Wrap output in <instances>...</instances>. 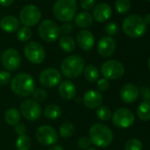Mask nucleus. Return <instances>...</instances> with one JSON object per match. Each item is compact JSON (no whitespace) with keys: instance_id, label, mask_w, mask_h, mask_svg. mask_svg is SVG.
<instances>
[{"instance_id":"1","label":"nucleus","mask_w":150,"mask_h":150,"mask_svg":"<svg viewBox=\"0 0 150 150\" xmlns=\"http://www.w3.org/2000/svg\"><path fill=\"white\" fill-rule=\"evenodd\" d=\"M11 88L13 92L21 97H28L33 94L35 89V83L31 75L28 73H18L12 79Z\"/></svg>"},{"instance_id":"2","label":"nucleus","mask_w":150,"mask_h":150,"mask_svg":"<svg viewBox=\"0 0 150 150\" xmlns=\"http://www.w3.org/2000/svg\"><path fill=\"white\" fill-rule=\"evenodd\" d=\"M89 139L91 143L99 147L110 146L113 140L111 129L104 124H95L89 129Z\"/></svg>"},{"instance_id":"3","label":"nucleus","mask_w":150,"mask_h":150,"mask_svg":"<svg viewBox=\"0 0 150 150\" xmlns=\"http://www.w3.org/2000/svg\"><path fill=\"white\" fill-rule=\"evenodd\" d=\"M76 12V0H57L53 6L54 16L61 22H69L73 20Z\"/></svg>"},{"instance_id":"4","label":"nucleus","mask_w":150,"mask_h":150,"mask_svg":"<svg viewBox=\"0 0 150 150\" xmlns=\"http://www.w3.org/2000/svg\"><path fill=\"white\" fill-rule=\"evenodd\" d=\"M85 68L84 59L79 55H71L65 57L61 64V71L69 79L76 78L83 72Z\"/></svg>"},{"instance_id":"5","label":"nucleus","mask_w":150,"mask_h":150,"mask_svg":"<svg viewBox=\"0 0 150 150\" xmlns=\"http://www.w3.org/2000/svg\"><path fill=\"white\" fill-rule=\"evenodd\" d=\"M122 28L124 32L132 38L141 37L146 31V24L143 18L137 14L127 16L122 23Z\"/></svg>"},{"instance_id":"6","label":"nucleus","mask_w":150,"mask_h":150,"mask_svg":"<svg viewBox=\"0 0 150 150\" xmlns=\"http://www.w3.org/2000/svg\"><path fill=\"white\" fill-rule=\"evenodd\" d=\"M38 34L41 39L47 42H53L57 41L61 35L58 25L50 20H45L39 25Z\"/></svg>"},{"instance_id":"7","label":"nucleus","mask_w":150,"mask_h":150,"mask_svg":"<svg viewBox=\"0 0 150 150\" xmlns=\"http://www.w3.org/2000/svg\"><path fill=\"white\" fill-rule=\"evenodd\" d=\"M101 72L106 80H117L125 73V66L117 60H108L104 62L101 68Z\"/></svg>"},{"instance_id":"8","label":"nucleus","mask_w":150,"mask_h":150,"mask_svg":"<svg viewBox=\"0 0 150 150\" xmlns=\"http://www.w3.org/2000/svg\"><path fill=\"white\" fill-rule=\"evenodd\" d=\"M42 18V13L40 9L33 5L24 6L20 13L21 22L25 27H34L39 23Z\"/></svg>"},{"instance_id":"9","label":"nucleus","mask_w":150,"mask_h":150,"mask_svg":"<svg viewBox=\"0 0 150 150\" xmlns=\"http://www.w3.org/2000/svg\"><path fill=\"white\" fill-rule=\"evenodd\" d=\"M25 57L33 64H42L45 59V50L37 42H29L24 48Z\"/></svg>"},{"instance_id":"10","label":"nucleus","mask_w":150,"mask_h":150,"mask_svg":"<svg viewBox=\"0 0 150 150\" xmlns=\"http://www.w3.org/2000/svg\"><path fill=\"white\" fill-rule=\"evenodd\" d=\"M42 113L41 105L32 99H27L21 104V114L29 121H35L40 118Z\"/></svg>"},{"instance_id":"11","label":"nucleus","mask_w":150,"mask_h":150,"mask_svg":"<svg viewBox=\"0 0 150 150\" xmlns=\"http://www.w3.org/2000/svg\"><path fill=\"white\" fill-rule=\"evenodd\" d=\"M135 117L133 113L126 108L117 109L112 114V122L114 125L121 129H126L132 126L134 123Z\"/></svg>"},{"instance_id":"12","label":"nucleus","mask_w":150,"mask_h":150,"mask_svg":"<svg viewBox=\"0 0 150 150\" xmlns=\"http://www.w3.org/2000/svg\"><path fill=\"white\" fill-rule=\"evenodd\" d=\"M35 136L37 140L44 146L55 145L58 139L57 132L52 126L50 125L40 126L35 132Z\"/></svg>"},{"instance_id":"13","label":"nucleus","mask_w":150,"mask_h":150,"mask_svg":"<svg viewBox=\"0 0 150 150\" xmlns=\"http://www.w3.org/2000/svg\"><path fill=\"white\" fill-rule=\"evenodd\" d=\"M61 73L55 68H47L39 75V81L45 88H55L61 82Z\"/></svg>"},{"instance_id":"14","label":"nucleus","mask_w":150,"mask_h":150,"mask_svg":"<svg viewBox=\"0 0 150 150\" xmlns=\"http://www.w3.org/2000/svg\"><path fill=\"white\" fill-rule=\"evenodd\" d=\"M1 61L6 70L9 71H14L21 64V57L15 49H7L2 54Z\"/></svg>"},{"instance_id":"15","label":"nucleus","mask_w":150,"mask_h":150,"mask_svg":"<svg viewBox=\"0 0 150 150\" xmlns=\"http://www.w3.org/2000/svg\"><path fill=\"white\" fill-rule=\"evenodd\" d=\"M116 50V42L110 36H104L97 43V52L103 57H110Z\"/></svg>"},{"instance_id":"16","label":"nucleus","mask_w":150,"mask_h":150,"mask_svg":"<svg viewBox=\"0 0 150 150\" xmlns=\"http://www.w3.org/2000/svg\"><path fill=\"white\" fill-rule=\"evenodd\" d=\"M76 42L81 50L88 51L92 50L95 45V36L91 31L83 29L78 33L76 36Z\"/></svg>"},{"instance_id":"17","label":"nucleus","mask_w":150,"mask_h":150,"mask_svg":"<svg viewBox=\"0 0 150 150\" xmlns=\"http://www.w3.org/2000/svg\"><path fill=\"white\" fill-rule=\"evenodd\" d=\"M139 95V88L134 84H125L120 90V98L125 103H132L136 102Z\"/></svg>"},{"instance_id":"18","label":"nucleus","mask_w":150,"mask_h":150,"mask_svg":"<svg viewBox=\"0 0 150 150\" xmlns=\"http://www.w3.org/2000/svg\"><path fill=\"white\" fill-rule=\"evenodd\" d=\"M82 103L88 109H96L103 103V96L96 90H88L83 96Z\"/></svg>"},{"instance_id":"19","label":"nucleus","mask_w":150,"mask_h":150,"mask_svg":"<svg viewBox=\"0 0 150 150\" xmlns=\"http://www.w3.org/2000/svg\"><path fill=\"white\" fill-rule=\"evenodd\" d=\"M112 14L111 7L106 3H101L94 7L93 10V19L98 22L107 21Z\"/></svg>"},{"instance_id":"20","label":"nucleus","mask_w":150,"mask_h":150,"mask_svg":"<svg viewBox=\"0 0 150 150\" xmlns=\"http://www.w3.org/2000/svg\"><path fill=\"white\" fill-rule=\"evenodd\" d=\"M58 93L63 99L70 101L74 98L75 95H76V87L71 81H64L59 85Z\"/></svg>"},{"instance_id":"21","label":"nucleus","mask_w":150,"mask_h":150,"mask_svg":"<svg viewBox=\"0 0 150 150\" xmlns=\"http://www.w3.org/2000/svg\"><path fill=\"white\" fill-rule=\"evenodd\" d=\"M0 28L6 33H13L17 31L20 28L19 20L12 15L5 16L0 21Z\"/></svg>"},{"instance_id":"22","label":"nucleus","mask_w":150,"mask_h":150,"mask_svg":"<svg viewBox=\"0 0 150 150\" xmlns=\"http://www.w3.org/2000/svg\"><path fill=\"white\" fill-rule=\"evenodd\" d=\"M74 24L81 28H88L93 24V16L88 12H81L75 16Z\"/></svg>"},{"instance_id":"23","label":"nucleus","mask_w":150,"mask_h":150,"mask_svg":"<svg viewBox=\"0 0 150 150\" xmlns=\"http://www.w3.org/2000/svg\"><path fill=\"white\" fill-rule=\"evenodd\" d=\"M21 117V112L14 108L7 110L5 113V121L10 125H16L20 123Z\"/></svg>"},{"instance_id":"24","label":"nucleus","mask_w":150,"mask_h":150,"mask_svg":"<svg viewBox=\"0 0 150 150\" xmlns=\"http://www.w3.org/2000/svg\"><path fill=\"white\" fill-rule=\"evenodd\" d=\"M137 115L142 121L150 120V101H143L137 109Z\"/></svg>"},{"instance_id":"25","label":"nucleus","mask_w":150,"mask_h":150,"mask_svg":"<svg viewBox=\"0 0 150 150\" xmlns=\"http://www.w3.org/2000/svg\"><path fill=\"white\" fill-rule=\"evenodd\" d=\"M84 77L90 82H95L99 79V70L94 64H88L84 68Z\"/></svg>"},{"instance_id":"26","label":"nucleus","mask_w":150,"mask_h":150,"mask_svg":"<svg viewBox=\"0 0 150 150\" xmlns=\"http://www.w3.org/2000/svg\"><path fill=\"white\" fill-rule=\"evenodd\" d=\"M59 46L64 52H71L74 50L76 43L75 41L69 35H64L59 39Z\"/></svg>"},{"instance_id":"27","label":"nucleus","mask_w":150,"mask_h":150,"mask_svg":"<svg viewBox=\"0 0 150 150\" xmlns=\"http://www.w3.org/2000/svg\"><path fill=\"white\" fill-rule=\"evenodd\" d=\"M61 114H62V110H61L60 107L56 104L49 105L43 110V115L47 118L52 119V120H55V119H57L58 117H60Z\"/></svg>"},{"instance_id":"28","label":"nucleus","mask_w":150,"mask_h":150,"mask_svg":"<svg viewBox=\"0 0 150 150\" xmlns=\"http://www.w3.org/2000/svg\"><path fill=\"white\" fill-rule=\"evenodd\" d=\"M15 146L17 150H29L31 146V141L28 135H20L15 142Z\"/></svg>"},{"instance_id":"29","label":"nucleus","mask_w":150,"mask_h":150,"mask_svg":"<svg viewBox=\"0 0 150 150\" xmlns=\"http://www.w3.org/2000/svg\"><path fill=\"white\" fill-rule=\"evenodd\" d=\"M74 125L71 122H64L59 128V135L62 138H69L74 132Z\"/></svg>"},{"instance_id":"30","label":"nucleus","mask_w":150,"mask_h":150,"mask_svg":"<svg viewBox=\"0 0 150 150\" xmlns=\"http://www.w3.org/2000/svg\"><path fill=\"white\" fill-rule=\"evenodd\" d=\"M115 8L116 11L120 14H125L128 13L131 9L130 0H116Z\"/></svg>"},{"instance_id":"31","label":"nucleus","mask_w":150,"mask_h":150,"mask_svg":"<svg viewBox=\"0 0 150 150\" xmlns=\"http://www.w3.org/2000/svg\"><path fill=\"white\" fill-rule=\"evenodd\" d=\"M96 116L102 121H108L111 118L112 113L109 107L107 106H100L96 110Z\"/></svg>"},{"instance_id":"32","label":"nucleus","mask_w":150,"mask_h":150,"mask_svg":"<svg viewBox=\"0 0 150 150\" xmlns=\"http://www.w3.org/2000/svg\"><path fill=\"white\" fill-rule=\"evenodd\" d=\"M32 36V31L28 27H22L19 29L17 33V37L20 42H25L29 41V39Z\"/></svg>"},{"instance_id":"33","label":"nucleus","mask_w":150,"mask_h":150,"mask_svg":"<svg viewBox=\"0 0 150 150\" xmlns=\"http://www.w3.org/2000/svg\"><path fill=\"white\" fill-rule=\"evenodd\" d=\"M143 145L139 139H130L125 145V150H142Z\"/></svg>"},{"instance_id":"34","label":"nucleus","mask_w":150,"mask_h":150,"mask_svg":"<svg viewBox=\"0 0 150 150\" xmlns=\"http://www.w3.org/2000/svg\"><path fill=\"white\" fill-rule=\"evenodd\" d=\"M33 97L35 102L37 103H41V102H44L46 99H47V92L42 88H37V89H35V91L33 92Z\"/></svg>"},{"instance_id":"35","label":"nucleus","mask_w":150,"mask_h":150,"mask_svg":"<svg viewBox=\"0 0 150 150\" xmlns=\"http://www.w3.org/2000/svg\"><path fill=\"white\" fill-rule=\"evenodd\" d=\"M11 81V74L7 71H0V86H6Z\"/></svg>"},{"instance_id":"36","label":"nucleus","mask_w":150,"mask_h":150,"mask_svg":"<svg viewBox=\"0 0 150 150\" xmlns=\"http://www.w3.org/2000/svg\"><path fill=\"white\" fill-rule=\"evenodd\" d=\"M96 0H81V6L82 9L86 11H89L93 9L96 6Z\"/></svg>"},{"instance_id":"37","label":"nucleus","mask_w":150,"mask_h":150,"mask_svg":"<svg viewBox=\"0 0 150 150\" xmlns=\"http://www.w3.org/2000/svg\"><path fill=\"white\" fill-rule=\"evenodd\" d=\"M105 31L110 36L114 35L118 31V26L114 22H110V23L107 24V26L105 27Z\"/></svg>"},{"instance_id":"38","label":"nucleus","mask_w":150,"mask_h":150,"mask_svg":"<svg viewBox=\"0 0 150 150\" xmlns=\"http://www.w3.org/2000/svg\"><path fill=\"white\" fill-rule=\"evenodd\" d=\"M91 145V140L88 137H81L78 141V146L81 149H88Z\"/></svg>"},{"instance_id":"39","label":"nucleus","mask_w":150,"mask_h":150,"mask_svg":"<svg viewBox=\"0 0 150 150\" xmlns=\"http://www.w3.org/2000/svg\"><path fill=\"white\" fill-rule=\"evenodd\" d=\"M110 87V82L108 80L103 78V79H100L98 81H97V88L100 90V91H106Z\"/></svg>"},{"instance_id":"40","label":"nucleus","mask_w":150,"mask_h":150,"mask_svg":"<svg viewBox=\"0 0 150 150\" xmlns=\"http://www.w3.org/2000/svg\"><path fill=\"white\" fill-rule=\"evenodd\" d=\"M59 28H60V33L64 34V35H70L73 30L72 26L70 25V24H64L61 27H59Z\"/></svg>"},{"instance_id":"41","label":"nucleus","mask_w":150,"mask_h":150,"mask_svg":"<svg viewBox=\"0 0 150 150\" xmlns=\"http://www.w3.org/2000/svg\"><path fill=\"white\" fill-rule=\"evenodd\" d=\"M14 131H15V132L20 136V135L26 134L27 128H26V125H25L24 124H21V123H19L18 125H15V127H14Z\"/></svg>"},{"instance_id":"42","label":"nucleus","mask_w":150,"mask_h":150,"mask_svg":"<svg viewBox=\"0 0 150 150\" xmlns=\"http://www.w3.org/2000/svg\"><path fill=\"white\" fill-rule=\"evenodd\" d=\"M140 93L143 96L144 101H149L150 100V88L147 87H141L140 88Z\"/></svg>"},{"instance_id":"43","label":"nucleus","mask_w":150,"mask_h":150,"mask_svg":"<svg viewBox=\"0 0 150 150\" xmlns=\"http://www.w3.org/2000/svg\"><path fill=\"white\" fill-rule=\"evenodd\" d=\"M13 2H14V0H0V5L2 6L7 7V6H10Z\"/></svg>"},{"instance_id":"44","label":"nucleus","mask_w":150,"mask_h":150,"mask_svg":"<svg viewBox=\"0 0 150 150\" xmlns=\"http://www.w3.org/2000/svg\"><path fill=\"white\" fill-rule=\"evenodd\" d=\"M143 20H144V21H145L146 24L150 25V13H147V14L145 16V18H143Z\"/></svg>"},{"instance_id":"45","label":"nucleus","mask_w":150,"mask_h":150,"mask_svg":"<svg viewBox=\"0 0 150 150\" xmlns=\"http://www.w3.org/2000/svg\"><path fill=\"white\" fill-rule=\"evenodd\" d=\"M49 150H64V148L61 146H59V145H55L52 147H50Z\"/></svg>"},{"instance_id":"46","label":"nucleus","mask_w":150,"mask_h":150,"mask_svg":"<svg viewBox=\"0 0 150 150\" xmlns=\"http://www.w3.org/2000/svg\"><path fill=\"white\" fill-rule=\"evenodd\" d=\"M86 150H96V148H91V147H89V148H88V149H86Z\"/></svg>"},{"instance_id":"47","label":"nucleus","mask_w":150,"mask_h":150,"mask_svg":"<svg viewBox=\"0 0 150 150\" xmlns=\"http://www.w3.org/2000/svg\"><path fill=\"white\" fill-rule=\"evenodd\" d=\"M148 67H149V70H150V57L148 59Z\"/></svg>"},{"instance_id":"48","label":"nucleus","mask_w":150,"mask_h":150,"mask_svg":"<svg viewBox=\"0 0 150 150\" xmlns=\"http://www.w3.org/2000/svg\"><path fill=\"white\" fill-rule=\"evenodd\" d=\"M0 59H1V53H0Z\"/></svg>"},{"instance_id":"49","label":"nucleus","mask_w":150,"mask_h":150,"mask_svg":"<svg viewBox=\"0 0 150 150\" xmlns=\"http://www.w3.org/2000/svg\"><path fill=\"white\" fill-rule=\"evenodd\" d=\"M148 1H150V0H148Z\"/></svg>"}]
</instances>
